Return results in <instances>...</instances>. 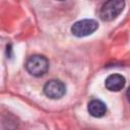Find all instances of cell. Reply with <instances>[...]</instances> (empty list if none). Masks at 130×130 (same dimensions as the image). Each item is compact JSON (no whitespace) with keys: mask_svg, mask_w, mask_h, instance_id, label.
<instances>
[{"mask_svg":"<svg viewBox=\"0 0 130 130\" xmlns=\"http://www.w3.org/2000/svg\"><path fill=\"white\" fill-rule=\"evenodd\" d=\"M25 68L29 74L40 77L43 76L49 69V61L45 56L34 55L29 57L25 63Z\"/></svg>","mask_w":130,"mask_h":130,"instance_id":"2","label":"cell"},{"mask_svg":"<svg viewBox=\"0 0 130 130\" xmlns=\"http://www.w3.org/2000/svg\"><path fill=\"white\" fill-rule=\"evenodd\" d=\"M127 98H128V100H129V102H130V87L127 89Z\"/></svg>","mask_w":130,"mask_h":130,"instance_id":"7","label":"cell"},{"mask_svg":"<svg viewBox=\"0 0 130 130\" xmlns=\"http://www.w3.org/2000/svg\"><path fill=\"white\" fill-rule=\"evenodd\" d=\"M87 110H88V113L92 117H95V118L103 117L106 114V112H107L106 105L102 101H100V100H92V101H90L88 103Z\"/></svg>","mask_w":130,"mask_h":130,"instance_id":"6","label":"cell"},{"mask_svg":"<svg viewBox=\"0 0 130 130\" xmlns=\"http://www.w3.org/2000/svg\"><path fill=\"white\" fill-rule=\"evenodd\" d=\"M99 27V23L93 19H82L76 21L71 26V32L73 36L81 38L86 37L94 32Z\"/></svg>","mask_w":130,"mask_h":130,"instance_id":"3","label":"cell"},{"mask_svg":"<svg viewBox=\"0 0 130 130\" xmlns=\"http://www.w3.org/2000/svg\"><path fill=\"white\" fill-rule=\"evenodd\" d=\"M125 82V77L121 74H111L106 79L105 85L110 91H119L124 87Z\"/></svg>","mask_w":130,"mask_h":130,"instance_id":"5","label":"cell"},{"mask_svg":"<svg viewBox=\"0 0 130 130\" xmlns=\"http://www.w3.org/2000/svg\"><path fill=\"white\" fill-rule=\"evenodd\" d=\"M59 1H62V0H59Z\"/></svg>","mask_w":130,"mask_h":130,"instance_id":"8","label":"cell"},{"mask_svg":"<svg viewBox=\"0 0 130 130\" xmlns=\"http://www.w3.org/2000/svg\"><path fill=\"white\" fill-rule=\"evenodd\" d=\"M125 7L124 0H108L104 3L101 8L100 16L105 21L114 20L120 15Z\"/></svg>","mask_w":130,"mask_h":130,"instance_id":"1","label":"cell"},{"mask_svg":"<svg viewBox=\"0 0 130 130\" xmlns=\"http://www.w3.org/2000/svg\"><path fill=\"white\" fill-rule=\"evenodd\" d=\"M44 92L48 98L52 100H58V99H61L65 94L66 86L62 81L52 79V80H49L45 84Z\"/></svg>","mask_w":130,"mask_h":130,"instance_id":"4","label":"cell"}]
</instances>
